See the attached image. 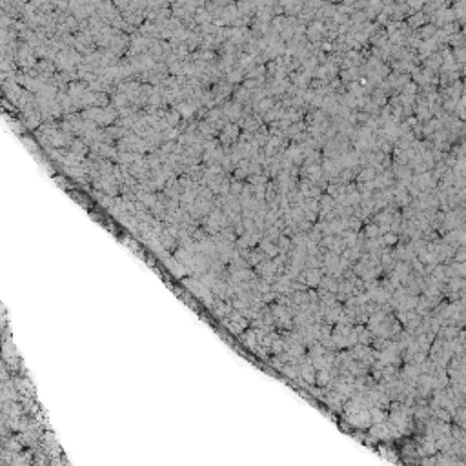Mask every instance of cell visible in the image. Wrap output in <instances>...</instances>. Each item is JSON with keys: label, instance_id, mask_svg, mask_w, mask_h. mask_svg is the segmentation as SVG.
<instances>
[]
</instances>
